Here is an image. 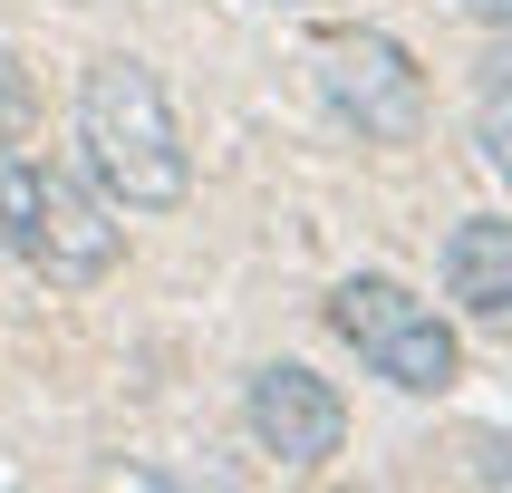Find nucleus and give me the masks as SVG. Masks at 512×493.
<instances>
[{
    "label": "nucleus",
    "instance_id": "1",
    "mask_svg": "<svg viewBox=\"0 0 512 493\" xmlns=\"http://www.w3.org/2000/svg\"><path fill=\"white\" fill-rule=\"evenodd\" d=\"M78 145H87V174L107 184V203H126V213H174L194 194L174 107L145 58H97L78 78Z\"/></svg>",
    "mask_w": 512,
    "mask_h": 493
},
{
    "label": "nucleus",
    "instance_id": "2",
    "mask_svg": "<svg viewBox=\"0 0 512 493\" xmlns=\"http://www.w3.org/2000/svg\"><path fill=\"white\" fill-rule=\"evenodd\" d=\"M329 329H339L387 387H406V397H445L464 377V339L435 319V300H416V290L387 281V271H358V281L329 290Z\"/></svg>",
    "mask_w": 512,
    "mask_h": 493
},
{
    "label": "nucleus",
    "instance_id": "3",
    "mask_svg": "<svg viewBox=\"0 0 512 493\" xmlns=\"http://www.w3.org/2000/svg\"><path fill=\"white\" fill-rule=\"evenodd\" d=\"M319 97L358 145H416L426 136V68L387 29H329L319 39Z\"/></svg>",
    "mask_w": 512,
    "mask_h": 493
},
{
    "label": "nucleus",
    "instance_id": "4",
    "mask_svg": "<svg viewBox=\"0 0 512 493\" xmlns=\"http://www.w3.org/2000/svg\"><path fill=\"white\" fill-rule=\"evenodd\" d=\"M10 252H20L49 290H87V281L116 271L126 232H116V213L87 194L68 165H39V174H29V213H20V232H10Z\"/></svg>",
    "mask_w": 512,
    "mask_h": 493
},
{
    "label": "nucleus",
    "instance_id": "5",
    "mask_svg": "<svg viewBox=\"0 0 512 493\" xmlns=\"http://www.w3.org/2000/svg\"><path fill=\"white\" fill-rule=\"evenodd\" d=\"M252 435H261V455H281L290 474H319L348 445V406L310 368H261L252 377Z\"/></svg>",
    "mask_w": 512,
    "mask_h": 493
},
{
    "label": "nucleus",
    "instance_id": "6",
    "mask_svg": "<svg viewBox=\"0 0 512 493\" xmlns=\"http://www.w3.org/2000/svg\"><path fill=\"white\" fill-rule=\"evenodd\" d=\"M445 300L474 329H503L512 319V223L503 213H474V223L445 232Z\"/></svg>",
    "mask_w": 512,
    "mask_h": 493
},
{
    "label": "nucleus",
    "instance_id": "7",
    "mask_svg": "<svg viewBox=\"0 0 512 493\" xmlns=\"http://www.w3.org/2000/svg\"><path fill=\"white\" fill-rule=\"evenodd\" d=\"M474 155H484L493 174L512 165V58L484 68V97H474Z\"/></svg>",
    "mask_w": 512,
    "mask_h": 493
},
{
    "label": "nucleus",
    "instance_id": "8",
    "mask_svg": "<svg viewBox=\"0 0 512 493\" xmlns=\"http://www.w3.org/2000/svg\"><path fill=\"white\" fill-rule=\"evenodd\" d=\"M29 116H39V87H29L20 58L0 49V145H20V136H29Z\"/></svg>",
    "mask_w": 512,
    "mask_h": 493
},
{
    "label": "nucleus",
    "instance_id": "9",
    "mask_svg": "<svg viewBox=\"0 0 512 493\" xmlns=\"http://www.w3.org/2000/svg\"><path fill=\"white\" fill-rule=\"evenodd\" d=\"M29 174H39V165H29L20 145H0V242H10V232H20V213H29Z\"/></svg>",
    "mask_w": 512,
    "mask_h": 493
},
{
    "label": "nucleus",
    "instance_id": "10",
    "mask_svg": "<svg viewBox=\"0 0 512 493\" xmlns=\"http://www.w3.org/2000/svg\"><path fill=\"white\" fill-rule=\"evenodd\" d=\"M455 10H464V20H484V29H503V20H512V0H455Z\"/></svg>",
    "mask_w": 512,
    "mask_h": 493
},
{
    "label": "nucleus",
    "instance_id": "11",
    "mask_svg": "<svg viewBox=\"0 0 512 493\" xmlns=\"http://www.w3.org/2000/svg\"><path fill=\"white\" fill-rule=\"evenodd\" d=\"M290 10H300V0H290Z\"/></svg>",
    "mask_w": 512,
    "mask_h": 493
}]
</instances>
